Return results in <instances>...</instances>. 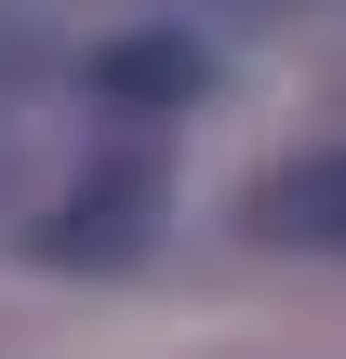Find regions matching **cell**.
I'll return each mask as SVG.
<instances>
[{
    "label": "cell",
    "instance_id": "cell-1",
    "mask_svg": "<svg viewBox=\"0 0 346 359\" xmlns=\"http://www.w3.org/2000/svg\"><path fill=\"white\" fill-rule=\"evenodd\" d=\"M93 93H107V107H187V93H200V53L147 27V40H120V53H93Z\"/></svg>",
    "mask_w": 346,
    "mask_h": 359
},
{
    "label": "cell",
    "instance_id": "cell-2",
    "mask_svg": "<svg viewBox=\"0 0 346 359\" xmlns=\"http://www.w3.org/2000/svg\"><path fill=\"white\" fill-rule=\"evenodd\" d=\"M253 226H267V240H320V253H346V160L280 173V187L253 200Z\"/></svg>",
    "mask_w": 346,
    "mask_h": 359
}]
</instances>
